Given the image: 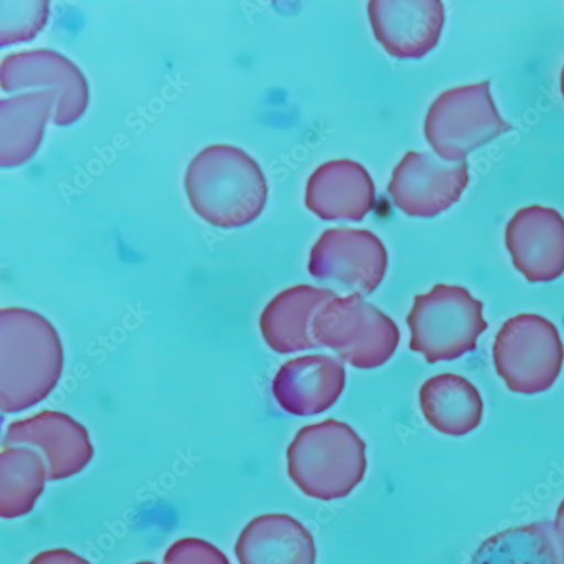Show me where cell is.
I'll return each instance as SVG.
<instances>
[{
	"label": "cell",
	"mask_w": 564,
	"mask_h": 564,
	"mask_svg": "<svg viewBox=\"0 0 564 564\" xmlns=\"http://www.w3.org/2000/svg\"><path fill=\"white\" fill-rule=\"evenodd\" d=\"M164 564H230L223 551L200 539H183L171 545Z\"/></svg>",
	"instance_id": "obj_16"
},
{
	"label": "cell",
	"mask_w": 564,
	"mask_h": 564,
	"mask_svg": "<svg viewBox=\"0 0 564 564\" xmlns=\"http://www.w3.org/2000/svg\"><path fill=\"white\" fill-rule=\"evenodd\" d=\"M312 335L317 347L334 350L341 360L360 369L383 366L400 341L393 319L356 295L326 302L313 319Z\"/></svg>",
	"instance_id": "obj_5"
},
{
	"label": "cell",
	"mask_w": 564,
	"mask_h": 564,
	"mask_svg": "<svg viewBox=\"0 0 564 564\" xmlns=\"http://www.w3.org/2000/svg\"><path fill=\"white\" fill-rule=\"evenodd\" d=\"M240 564H316L314 538L306 527L288 513L256 517L235 545Z\"/></svg>",
	"instance_id": "obj_11"
},
{
	"label": "cell",
	"mask_w": 564,
	"mask_h": 564,
	"mask_svg": "<svg viewBox=\"0 0 564 564\" xmlns=\"http://www.w3.org/2000/svg\"><path fill=\"white\" fill-rule=\"evenodd\" d=\"M337 297L332 290L300 285L281 292L263 310L260 330L265 344L278 354L314 349L312 323L318 310Z\"/></svg>",
	"instance_id": "obj_12"
},
{
	"label": "cell",
	"mask_w": 564,
	"mask_h": 564,
	"mask_svg": "<svg viewBox=\"0 0 564 564\" xmlns=\"http://www.w3.org/2000/svg\"><path fill=\"white\" fill-rule=\"evenodd\" d=\"M292 482L307 497L330 502L347 498L365 479L366 443L335 419L302 429L288 449Z\"/></svg>",
	"instance_id": "obj_2"
},
{
	"label": "cell",
	"mask_w": 564,
	"mask_h": 564,
	"mask_svg": "<svg viewBox=\"0 0 564 564\" xmlns=\"http://www.w3.org/2000/svg\"><path fill=\"white\" fill-rule=\"evenodd\" d=\"M469 564H561L551 522L510 528L485 540Z\"/></svg>",
	"instance_id": "obj_14"
},
{
	"label": "cell",
	"mask_w": 564,
	"mask_h": 564,
	"mask_svg": "<svg viewBox=\"0 0 564 564\" xmlns=\"http://www.w3.org/2000/svg\"><path fill=\"white\" fill-rule=\"evenodd\" d=\"M4 445L35 451L48 469L50 481L80 474L96 453L83 423L56 410H43L10 423Z\"/></svg>",
	"instance_id": "obj_8"
},
{
	"label": "cell",
	"mask_w": 564,
	"mask_h": 564,
	"mask_svg": "<svg viewBox=\"0 0 564 564\" xmlns=\"http://www.w3.org/2000/svg\"><path fill=\"white\" fill-rule=\"evenodd\" d=\"M560 83H561V93H562V97L564 99V66H563V69L561 72V79H560Z\"/></svg>",
	"instance_id": "obj_19"
},
{
	"label": "cell",
	"mask_w": 564,
	"mask_h": 564,
	"mask_svg": "<svg viewBox=\"0 0 564 564\" xmlns=\"http://www.w3.org/2000/svg\"><path fill=\"white\" fill-rule=\"evenodd\" d=\"M484 303L460 286L440 284L417 295L408 315L410 349L430 364L474 351L489 326Z\"/></svg>",
	"instance_id": "obj_3"
},
{
	"label": "cell",
	"mask_w": 564,
	"mask_h": 564,
	"mask_svg": "<svg viewBox=\"0 0 564 564\" xmlns=\"http://www.w3.org/2000/svg\"><path fill=\"white\" fill-rule=\"evenodd\" d=\"M554 536L560 554L561 564H564V499L561 501L553 523Z\"/></svg>",
	"instance_id": "obj_18"
},
{
	"label": "cell",
	"mask_w": 564,
	"mask_h": 564,
	"mask_svg": "<svg viewBox=\"0 0 564 564\" xmlns=\"http://www.w3.org/2000/svg\"><path fill=\"white\" fill-rule=\"evenodd\" d=\"M388 265L384 245L370 231L328 229L311 252L308 270L315 279L364 297L380 288Z\"/></svg>",
	"instance_id": "obj_7"
},
{
	"label": "cell",
	"mask_w": 564,
	"mask_h": 564,
	"mask_svg": "<svg viewBox=\"0 0 564 564\" xmlns=\"http://www.w3.org/2000/svg\"><path fill=\"white\" fill-rule=\"evenodd\" d=\"M135 564H156V563H152V562H141V563H135Z\"/></svg>",
	"instance_id": "obj_20"
},
{
	"label": "cell",
	"mask_w": 564,
	"mask_h": 564,
	"mask_svg": "<svg viewBox=\"0 0 564 564\" xmlns=\"http://www.w3.org/2000/svg\"><path fill=\"white\" fill-rule=\"evenodd\" d=\"M2 514L17 519L31 511L50 481L42 457L24 446L4 445L2 456Z\"/></svg>",
	"instance_id": "obj_15"
},
{
	"label": "cell",
	"mask_w": 564,
	"mask_h": 564,
	"mask_svg": "<svg viewBox=\"0 0 564 564\" xmlns=\"http://www.w3.org/2000/svg\"><path fill=\"white\" fill-rule=\"evenodd\" d=\"M65 366L62 337L54 324L25 307L0 312V406L29 410L57 388Z\"/></svg>",
	"instance_id": "obj_1"
},
{
	"label": "cell",
	"mask_w": 564,
	"mask_h": 564,
	"mask_svg": "<svg viewBox=\"0 0 564 564\" xmlns=\"http://www.w3.org/2000/svg\"><path fill=\"white\" fill-rule=\"evenodd\" d=\"M346 387L343 364L326 355L299 357L282 366L274 378L272 392L286 412L308 416L333 408Z\"/></svg>",
	"instance_id": "obj_10"
},
{
	"label": "cell",
	"mask_w": 564,
	"mask_h": 564,
	"mask_svg": "<svg viewBox=\"0 0 564 564\" xmlns=\"http://www.w3.org/2000/svg\"><path fill=\"white\" fill-rule=\"evenodd\" d=\"M30 564H89L78 554L67 550H52L37 554Z\"/></svg>",
	"instance_id": "obj_17"
},
{
	"label": "cell",
	"mask_w": 564,
	"mask_h": 564,
	"mask_svg": "<svg viewBox=\"0 0 564 564\" xmlns=\"http://www.w3.org/2000/svg\"><path fill=\"white\" fill-rule=\"evenodd\" d=\"M426 130L442 160L458 163L511 126L499 113L490 83L481 82L444 93L429 115Z\"/></svg>",
	"instance_id": "obj_6"
},
{
	"label": "cell",
	"mask_w": 564,
	"mask_h": 564,
	"mask_svg": "<svg viewBox=\"0 0 564 564\" xmlns=\"http://www.w3.org/2000/svg\"><path fill=\"white\" fill-rule=\"evenodd\" d=\"M492 358L507 389L521 395L549 391L564 364V345L550 319L532 313L508 318L498 332Z\"/></svg>",
	"instance_id": "obj_4"
},
{
	"label": "cell",
	"mask_w": 564,
	"mask_h": 564,
	"mask_svg": "<svg viewBox=\"0 0 564 564\" xmlns=\"http://www.w3.org/2000/svg\"><path fill=\"white\" fill-rule=\"evenodd\" d=\"M419 404L423 417L436 432L463 437L484 420L485 402L479 390L456 373H441L422 384Z\"/></svg>",
	"instance_id": "obj_13"
},
{
	"label": "cell",
	"mask_w": 564,
	"mask_h": 564,
	"mask_svg": "<svg viewBox=\"0 0 564 564\" xmlns=\"http://www.w3.org/2000/svg\"><path fill=\"white\" fill-rule=\"evenodd\" d=\"M512 265L531 284H545L564 273V218L539 205L517 212L505 230Z\"/></svg>",
	"instance_id": "obj_9"
}]
</instances>
